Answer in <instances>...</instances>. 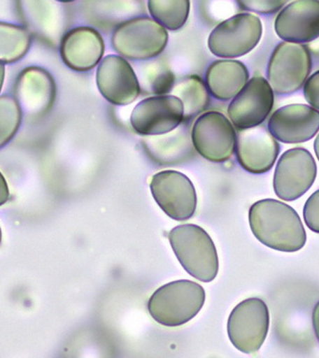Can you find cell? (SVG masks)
I'll return each mask as SVG.
<instances>
[{"mask_svg":"<svg viewBox=\"0 0 319 358\" xmlns=\"http://www.w3.org/2000/svg\"><path fill=\"white\" fill-rule=\"evenodd\" d=\"M248 221L256 239L278 252H298L307 241L299 215L281 201L264 199L253 203L248 211Z\"/></svg>","mask_w":319,"mask_h":358,"instance_id":"obj_1","label":"cell"},{"mask_svg":"<svg viewBox=\"0 0 319 358\" xmlns=\"http://www.w3.org/2000/svg\"><path fill=\"white\" fill-rule=\"evenodd\" d=\"M169 240L187 273L205 283L215 279L219 270L218 255L213 240L205 229L196 224H181L169 232Z\"/></svg>","mask_w":319,"mask_h":358,"instance_id":"obj_2","label":"cell"},{"mask_svg":"<svg viewBox=\"0 0 319 358\" xmlns=\"http://www.w3.org/2000/svg\"><path fill=\"white\" fill-rule=\"evenodd\" d=\"M206 301L204 287L190 280L164 285L149 298L148 309L161 325L178 327L194 318Z\"/></svg>","mask_w":319,"mask_h":358,"instance_id":"obj_3","label":"cell"},{"mask_svg":"<svg viewBox=\"0 0 319 358\" xmlns=\"http://www.w3.org/2000/svg\"><path fill=\"white\" fill-rule=\"evenodd\" d=\"M313 66L308 46L281 41L271 53L267 80L277 96H290L302 90Z\"/></svg>","mask_w":319,"mask_h":358,"instance_id":"obj_4","label":"cell"},{"mask_svg":"<svg viewBox=\"0 0 319 358\" xmlns=\"http://www.w3.org/2000/svg\"><path fill=\"white\" fill-rule=\"evenodd\" d=\"M169 43L166 29L153 18L139 17L125 20L115 28L112 48L125 59L148 61L163 53Z\"/></svg>","mask_w":319,"mask_h":358,"instance_id":"obj_5","label":"cell"},{"mask_svg":"<svg viewBox=\"0 0 319 358\" xmlns=\"http://www.w3.org/2000/svg\"><path fill=\"white\" fill-rule=\"evenodd\" d=\"M262 34V22L257 15L240 13L213 29L208 36V49L221 59H236L250 53L260 43Z\"/></svg>","mask_w":319,"mask_h":358,"instance_id":"obj_6","label":"cell"},{"mask_svg":"<svg viewBox=\"0 0 319 358\" xmlns=\"http://www.w3.org/2000/svg\"><path fill=\"white\" fill-rule=\"evenodd\" d=\"M270 313L260 298H248L232 310L227 334L232 345L244 354L259 351L268 336Z\"/></svg>","mask_w":319,"mask_h":358,"instance_id":"obj_7","label":"cell"},{"mask_svg":"<svg viewBox=\"0 0 319 358\" xmlns=\"http://www.w3.org/2000/svg\"><path fill=\"white\" fill-rule=\"evenodd\" d=\"M192 141L196 152L206 160L223 163L235 152L236 132L223 113L208 111L196 120L192 128Z\"/></svg>","mask_w":319,"mask_h":358,"instance_id":"obj_8","label":"cell"},{"mask_svg":"<svg viewBox=\"0 0 319 358\" xmlns=\"http://www.w3.org/2000/svg\"><path fill=\"white\" fill-rule=\"evenodd\" d=\"M318 166L312 153L304 148L288 149L277 162L274 189L277 197L292 202L312 187Z\"/></svg>","mask_w":319,"mask_h":358,"instance_id":"obj_9","label":"cell"},{"mask_svg":"<svg viewBox=\"0 0 319 358\" xmlns=\"http://www.w3.org/2000/svg\"><path fill=\"white\" fill-rule=\"evenodd\" d=\"M150 190L162 210L173 220L187 221L194 215L197 208L195 187L181 172L164 171L154 175Z\"/></svg>","mask_w":319,"mask_h":358,"instance_id":"obj_10","label":"cell"},{"mask_svg":"<svg viewBox=\"0 0 319 358\" xmlns=\"http://www.w3.org/2000/svg\"><path fill=\"white\" fill-rule=\"evenodd\" d=\"M184 121L182 101L172 95L149 96L133 109L130 124L143 137L167 134Z\"/></svg>","mask_w":319,"mask_h":358,"instance_id":"obj_11","label":"cell"},{"mask_svg":"<svg viewBox=\"0 0 319 358\" xmlns=\"http://www.w3.org/2000/svg\"><path fill=\"white\" fill-rule=\"evenodd\" d=\"M274 93L267 78L255 76L232 99L227 108L229 120L238 130L259 127L273 111Z\"/></svg>","mask_w":319,"mask_h":358,"instance_id":"obj_12","label":"cell"},{"mask_svg":"<svg viewBox=\"0 0 319 358\" xmlns=\"http://www.w3.org/2000/svg\"><path fill=\"white\" fill-rule=\"evenodd\" d=\"M14 98L28 119H41L51 110L56 99L54 78L43 68H25L15 80Z\"/></svg>","mask_w":319,"mask_h":358,"instance_id":"obj_13","label":"cell"},{"mask_svg":"<svg viewBox=\"0 0 319 358\" xmlns=\"http://www.w3.org/2000/svg\"><path fill=\"white\" fill-rule=\"evenodd\" d=\"M96 80L99 93L114 106H128L140 96L137 75L121 56L109 55L104 57L97 69Z\"/></svg>","mask_w":319,"mask_h":358,"instance_id":"obj_14","label":"cell"},{"mask_svg":"<svg viewBox=\"0 0 319 358\" xmlns=\"http://www.w3.org/2000/svg\"><path fill=\"white\" fill-rule=\"evenodd\" d=\"M268 130L277 142L290 145L309 142L318 134L319 111L309 104H288L271 115Z\"/></svg>","mask_w":319,"mask_h":358,"instance_id":"obj_15","label":"cell"},{"mask_svg":"<svg viewBox=\"0 0 319 358\" xmlns=\"http://www.w3.org/2000/svg\"><path fill=\"white\" fill-rule=\"evenodd\" d=\"M237 161L252 174L267 173L273 169L281 152V145L264 125L239 130L235 145Z\"/></svg>","mask_w":319,"mask_h":358,"instance_id":"obj_16","label":"cell"},{"mask_svg":"<svg viewBox=\"0 0 319 358\" xmlns=\"http://www.w3.org/2000/svg\"><path fill=\"white\" fill-rule=\"evenodd\" d=\"M274 30L286 43L305 45L315 41L319 38V1L290 2L276 15Z\"/></svg>","mask_w":319,"mask_h":358,"instance_id":"obj_17","label":"cell"},{"mask_svg":"<svg viewBox=\"0 0 319 358\" xmlns=\"http://www.w3.org/2000/svg\"><path fill=\"white\" fill-rule=\"evenodd\" d=\"M104 41L91 27H76L68 31L61 41V57L70 69L77 72L92 70L103 59Z\"/></svg>","mask_w":319,"mask_h":358,"instance_id":"obj_18","label":"cell"},{"mask_svg":"<svg viewBox=\"0 0 319 358\" xmlns=\"http://www.w3.org/2000/svg\"><path fill=\"white\" fill-rule=\"evenodd\" d=\"M146 154L160 166H176L187 163L195 156L190 127L182 124L167 134L143 138Z\"/></svg>","mask_w":319,"mask_h":358,"instance_id":"obj_19","label":"cell"},{"mask_svg":"<svg viewBox=\"0 0 319 358\" xmlns=\"http://www.w3.org/2000/svg\"><path fill=\"white\" fill-rule=\"evenodd\" d=\"M250 80L247 66L239 61L219 59L209 65L206 72V86L219 101L234 99Z\"/></svg>","mask_w":319,"mask_h":358,"instance_id":"obj_20","label":"cell"},{"mask_svg":"<svg viewBox=\"0 0 319 358\" xmlns=\"http://www.w3.org/2000/svg\"><path fill=\"white\" fill-rule=\"evenodd\" d=\"M22 17L29 32L45 43L56 45L62 33V15L56 2L25 1Z\"/></svg>","mask_w":319,"mask_h":358,"instance_id":"obj_21","label":"cell"},{"mask_svg":"<svg viewBox=\"0 0 319 358\" xmlns=\"http://www.w3.org/2000/svg\"><path fill=\"white\" fill-rule=\"evenodd\" d=\"M172 96L182 101L184 106V121L190 122L193 117L205 111L209 103L208 90L202 78L197 75L187 76L175 83Z\"/></svg>","mask_w":319,"mask_h":358,"instance_id":"obj_22","label":"cell"},{"mask_svg":"<svg viewBox=\"0 0 319 358\" xmlns=\"http://www.w3.org/2000/svg\"><path fill=\"white\" fill-rule=\"evenodd\" d=\"M32 43V35L22 26L0 22V62L14 64L20 61Z\"/></svg>","mask_w":319,"mask_h":358,"instance_id":"obj_23","label":"cell"},{"mask_svg":"<svg viewBox=\"0 0 319 358\" xmlns=\"http://www.w3.org/2000/svg\"><path fill=\"white\" fill-rule=\"evenodd\" d=\"M139 83L141 91L156 96L171 93L175 85V75L166 62L156 59L140 67Z\"/></svg>","mask_w":319,"mask_h":358,"instance_id":"obj_24","label":"cell"},{"mask_svg":"<svg viewBox=\"0 0 319 358\" xmlns=\"http://www.w3.org/2000/svg\"><path fill=\"white\" fill-rule=\"evenodd\" d=\"M148 6L153 20L171 31L184 27L190 11L188 0H151Z\"/></svg>","mask_w":319,"mask_h":358,"instance_id":"obj_25","label":"cell"},{"mask_svg":"<svg viewBox=\"0 0 319 358\" xmlns=\"http://www.w3.org/2000/svg\"><path fill=\"white\" fill-rule=\"evenodd\" d=\"M22 122V111L14 96H0V148L15 137Z\"/></svg>","mask_w":319,"mask_h":358,"instance_id":"obj_26","label":"cell"},{"mask_svg":"<svg viewBox=\"0 0 319 358\" xmlns=\"http://www.w3.org/2000/svg\"><path fill=\"white\" fill-rule=\"evenodd\" d=\"M237 4L244 11L256 13L264 15L277 14L288 4L287 1H274V0H250V1H237Z\"/></svg>","mask_w":319,"mask_h":358,"instance_id":"obj_27","label":"cell"},{"mask_svg":"<svg viewBox=\"0 0 319 358\" xmlns=\"http://www.w3.org/2000/svg\"><path fill=\"white\" fill-rule=\"evenodd\" d=\"M303 216L309 229L319 234V189L313 192L305 203Z\"/></svg>","mask_w":319,"mask_h":358,"instance_id":"obj_28","label":"cell"},{"mask_svg":"<svg viewBox=\"0 0 319 358\" xmlns=\"http://www.w3.org/2000/svg\"><path fill=\"white\" fill-rule=\"evenodd\" d=\"M303 95L309 106L319 111V70L306 80L303 86Z\"/></svg>","mask_w":319,"mask_h":358,"instance_id":"obj_29","label":"cell"},{"mask_svg":"<svg viewBox=\"0 0 319 358\" xmlns=\"http://www.w3.org/2000/svg\"><path fill=\"white\" fill-rule=\"evenodd\" d=\"M10 198L9 187L6 179L3 175L0 172V206H3L4 203L8 202Z\"/></svg>","mask_w":319,"mask_h":358,"instance_id":"obj_30","label":"cell"},{"mask_svg":"<svg viewBox=\"0 0 319 358\" xmlns=\"http://www.w3.org/2000/svg\"><path fill=\"white\" fill-rule=\"evenodd\" d=\"M313 327L316 338L319 342V301L316 303L313 312Z\"/></svg>","mask_w":319,"mask_h":358,"instance_id":"obj_31","label":"cell"},{"mask_svg":"<svg viewBox=\"0 0 319 358\" xmlns=\"http://www.w3.org/2000/svg\"><path fill=\"white\" fill-rule=\"evenodd\" d=\"M5 78V65L0 62V92H1L2 86H3Z\"/></svg>","mask_w":319,"mask_h":358,"instance_id":"obj_32","label":"cell"},{"mask_svg":"<svg viewBox=\"0 0 319 358\" xmlns=\"http://www.w3.org/2000/svg\"><path fill=\"white\" fill-rule=\"evenodd\" d=\"M313 149H315L316 158H318L319 161V132L318 134L316 135L315 143H313Z\"/></svg>","mask_w":319,"mask_h":358,"instance_id":"obj_33","label":"cell"},{"mask_svg":"<svg viewBox=\"0 0 319 358\" xmlns=\"http://www.w3.org/2000/svg\"><path fill=\"white\" fill-rule=\"evenodd\" d=\"M1 240H2V232H1V227H0V244H1Z\"/></svg>","mask_w":319,"mask_h":358,"instance_id":"obj_34","label":"cell"}]
</instances>
